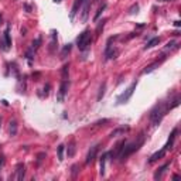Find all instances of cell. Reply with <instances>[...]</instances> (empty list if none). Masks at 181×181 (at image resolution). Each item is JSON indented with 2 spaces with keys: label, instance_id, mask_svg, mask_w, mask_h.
Instances as JSON below:
<instances>
[{
  "label": "cell",
  "instance_id": "6da1fadb",
  "mask_svg": "<svg viewBox=\"0 0 181 181\" xmlns=\"http://www.w3.org/2000/svg\"><path fill=\"white\" fill-rule=\"evenodd\" d=\"M168 110H170V108H168V102H160V104H157L152 109V112H150V122H152V125L153 126H157L160 122H161V119L164 117V115L167 113Z\"/></svg>",
  "mask_w": 181,
  "mask_h": 181
},
{
  "label": "cell",
  "instance_id": "7a4b0ae2",
  "mask_svg": "<svg viewBox=\"0 0 181 181\" xmlns=\"http://www.w3.org/2000/svg\"><path fill=\"white\" fill-rule=\"evenodd\" d=\"M144 139H146V137H144V134L142 133V134L137 137V140L129 143V144L125 143V146H123V149H122V152H120V154H119V158H120V160H125V158H128L130 154H133L134 152H137V150L143 146Z\"/></svg>",
  "mask_w": 181,
  "mask_h": 181
},
{
  "label": "cell",
  "instance_id": "3957f363",
  "mask_svg": "<svg viewBox=\"0 0 181 181\" xmlns=\"http://www.w3.org/2000/svg\"><path fill=\"white\" fill-rule=\"evenodd\" d=\"M92 44V36H90L89 30H85L79 34V37L77 38V45L79 48V51H86Z\"/></svg>",
  "mask_w": 181,
  "mask_h": 181
},
{
  "label": "cell",
  "instance_id": "277c9868",
  "mask_svg": "<svg viewBox=\"0 0 181 181\" xmlns=\"http://www.w3.org/2000/svg\"><path fill=\"white\" fill-rule=\"evenodd\" d=\"M136 86H137V81H134V82H132V85H130L128 89L125 90L120 96H117V105H123L126 104L128 101H129L130 98H132V95H133V92L136 89Z\"/></svg>",
  "mask_w": 181,
  "mask_h": 181
},
{
  "label": "cell",
  "instance_id": "5b68a950",
  "mask_svg": "<svg viewBox=\"0 0 181 181\" xmlns=\"http://www.w3.org/2000/svg\"><path fill=\"white\" fill-rule=\"evenodd\" d=\"M90 6H92V0H84V3H82V12H81V21L82 23L88 21Z\"/></svg>",
  "mask_w": 181,
  "mask_h": 181
},
{
  "label": "cell",
  "instance_id": "8992f818",
  "mask_svg": "<svg viewBox=\"0 0 181 181\" xmlns=\"http://www.w3.org/2000/svg\"><path fill=\"white\" fill-rule=\"evenodd\" d=\"M68 86H69V82L68 81H62L61 85H60V89H58V95H57V102H64L65 95H67V90H68Z\"/></svg>",
  "mask_w": 181,
  "mask_h": 181
},
{
  "label": "cell",
  "instance_id": "52a82bcc",
  "mask_svg": "<svg viewBox=\"0 0 181 181\" xmlns=\"http://www.w3.org/2000/svg\"><path fill=\"white\" fill-rule=\"evenodd\" d=\"M125 140H120V142L117 143L116 146H115V149L110 152V153H108V157H110V160H115V158H119V154H120V152H122V149H123V146H125Z\"/></svg>",
  "mask_w": 181,
  "mask_h": 181
},
{
  "label": "cell",
  "instance_id": "ba28073f",
  "mask_svg": "<svg viewBox=\"0 0 181 181\" xmlns=\"http://www.w3.org/2000/svg\"><path fill=\"white\" fill-rule=\"evenodd\" d=\"M98 150H99V144H96V146H92V147H90V150L88 152V154H86L85 164H92V163L95 161V157H96V154H98Z\"/></svg>",
  "mask_w": 181,
  "mask_h": 181
},
{
  "label": "cell",
  "instance_id": "9c48e42d",
  "mask_svg": "<svg viewBox=\"0 0 181 181\" xmlns=\"http://www.w3.org/2000/svg\"><path fill=\"white\" fill-rule=\"evenodd\" d=\"M177 132H178L177 128L173 129V132H171V134H170V137H168L167 143H166V146L163 147L164 150H171V149H173V146H174V140H176V137H177Z\"/></svg>",
  "mask_w": 181,
  "mask_h": 181
},
{
  "label": "cell",
  "instance_id": "30bf717a",
  "mask_svg": "<svg viewBox=\"0 0 181 181\" xmlns=\"http://www.w3.org/2000/svg\"><path fill=\"white\" fill-rule=\"evenodd\" d=\"M82 3H84V0H75V1H74L72 9H71V13H69V20H71V21H74V19H75L77 13L79 12V7L82 6Z\"/></svg>",
  "mask_w": 181,
  "mask_h": 181
},
{
  "label": "cell",
  "instance_id": "8fae6325",
  "mask_svg": "<svg viewBox=\"0 0 181 181\" xmlns=\"http://www.w3.org/2000/svg\"><path fill=\"white\" fill-rule=\"evenodd\" d=\"M24 176H26V166H24L23 163H20V164H17V167H16V180L23 181Z\"/></svg>",
  "mask_w": 181,
  "mask_h": 181
},
{
  "label": "cell",
  "instance_id": "7c38bea8",
  "mask_svg": "<svg viewBox=\"0 0 181 181\" xmlns=\"http://www.w3.org/2000/svg\"><path fill=\"white\" fill-rule=\"evenodd\" d=\"M57 34H58V33H57L55 30L51 31V43H50V48H48L50 54H54L55 50L58 48V47H57V45H58V44H57Z\"/></svg>",
  "mask_w": 181,
  "mask_h": 181
},
{
  "label": "cell",
  "instance_id": "4fadbf2b",
  "mask_svg": "<svg viewBox=\"0 0 181 181\" xmlns=\"http://www.w3.org/2000/svg\"><path fill=\"white\" fill-rule=\"evenodd\" d=\"M3 40H4V43H6L7 48L10 50V48H12V38H10V24H7L6 30H4V33H3Z\"/></svg>",
  "mask_w": 181,
  "mask_h": 181
},
{
  "label": "cell",
  "instance_id": "5bb4252c",
  "mask_svg": "<svg viewBox=\"0 0 181 181\" xmlns=\"http://www.w3.org/2000/svg\"><path fill=\"white\" fill-rule=\"evenodd\" d=\"M166 153H167V150H164V149H161L160 152H156L154 154H152V157L149 158V163H154V161H157V160L163 158V157L166 156Z\"/></svg>",
  "mask_w": 181,
  "mask_h": 181
},
{
  "label": "cell",
  "instance_id": "9a60e30c",
  "mask_svg": "<svg viewBox=\"0 0 181 181\" xmlns=\"http://www.w3.org/2000/svg\"><path fill=\"white\" fill-rule=\"evenodd\" d=\"M106 158H108V153H104L101 160H99V174L104 177L105 176V166H106Z\"/></svg>",
  "mask_w": 181,
  "mask_h": 181
},
{
  "label": "cell",
  "instance_id": "2e32d148",
  "mask_svg": "<svg viewBox=\"0 0 181 181\" xmlns=\"http://www.w3.org/2000/svg\"><path fill=\"white\" fill-rule=\"evenodd\" d=\"M158 43H160V37H153L152 40H149V41H147V44L144 45V50L153 48V47H156V45H157Z\"/></svg>",
  "mask_w": 181,
  "mask_h": 181
},
{
  "label": "cell",
  "instance_id": "e0dca14e",
  "mask_svg": "<svg viewBox=\"0 0 181 181\" xmlns=\"http://www.w3.org/2000/svg\"><path fill=\"white\" fill-rule=\"evenodd\" d=\"M71 48H72V44H67V45H64L62 51L60 54V58H61V60H65V58L68 57V54L71 52Z\"/></svg>",
  "mask_w": 181,
  "mask_h": 181
},
{
  "label": "cell",
  "instance_id": "ac0fdd59",
  "mask_svg": "<svg viewBox=\"0 0 181 181\" xmlns=\"http://www.w3.org/2000/svg\"><path fill=\"white\" fill-rule=\"evenodd\" d=\"M170 164H171V163H166L164 166H161V167H160L158 170H157V171H156V174H154V180H158V178L161 177V174H163V173H164V171H166V170H167V168L170 167Z\"/></svg>",
  "mask_w": 181,
  "mask_h": 181
},
{
  "label": "cell",
  "instance_id": "d6986e66",
  "mask_svg": "<svg viewBox=\"0 0 181 181\" xmlns=\"http://www.w3.org/2000/svg\"><path fill=\"white\" fill-rule=\"evenodd\" d=\"M158 65H160V62H158V61H156V62H153V64L147 65V67H146V68L143 69V74H150L152 71H154V69L157 68V67H158Z\"/></svg>",
  "mask_w": 181,
  "mask_h": 181
},
{
  "label": "cell",
  "instance_id": "ffe728a7",
  "mask_svg": "<svg viewBox=\"0 0 181 181\" xmlns=\"http://www.w3.org/2000/svg\"><path fill=\"white\" fill-rule=\"evenodd\" d=\"M75 152H77V147H75V142L72 140V142L68 144V152H67V154H68V157H72V156L75 154Z\"/></svg>",
  "mask_w": 181,
  "mask_h": 181
},
{
  "label": "cell",
  "instance_id": "44dd1931",
  "mask_svg": "<svg viewBox=\"0 0 181 181\" xmlns=\"http://www.w3.org/2000/svg\"><path fill=\"white\" fill-rule=\"evenodd\" d=\"M9 132H10V136H16V134H17V122H16V120H10Z\"/></svg>",
  "mask_w": 181,
  "mask_h": 181
},
{
  "label": "cell",
  "instance_id": "7402d4cb",
  "mask_svg": "<svg viewBox=\"0 0 181 181\" xmlns=\"http://www.w3.org/2000/svg\"><path fill=\"white\" fill-rule=\"evenodd\" d=\"M105 92H106V82H102L99 92H98V101H102V98L105 96Z\"/></svg>",
  "mask_w": 181,
  "mask_h": 181
},
{
  "label": "cell",
  "instance_id": "603a6c76",
  "mask_svg": "<svg viewBox=\"0 0 181 181\" xmlns=\"http://www.w3.org/2000/svg\"><path fill=\"white\" fill-rule=\"evenodd\" d=\"M106 6H108V4H106V3H104V4H102V6H101V7L98 9V12H96V14H95V17H93V21H98V19H99V17L102 16V13L105 12Z\"/></svg>",
  "mask_w": 181,
  "mask_h": 181
},
{
  "label": "cell",
  "instance_id": "cb8c5ba5",
  "mask_svg": "<svg viewBox=\"0 0 181 181\" xmlns=\"http://www.w3.org/2000/svg\"><path fill=\"white\" fill-rule=\"evenodd\" d=\"M64 150H65V146L64 144H60L58 149H57V154H58V160L62 161L64 160Z\"/></svg>",
  "mask_w": 181,
  "mask_h": 181
},
{
  "label": "cell",
  "instance_id": "d4e9b609",
  "mask_svg": "<svg viewBox=\"0 0 181 181\" xmlns=\"http://www.w3.org/2000/svg\"><path fill=\"white\" fill-rule=\"evenodd\" d=\"M68 72H69V64H65L61 69V75H62L64 81H68Z\"/></svg>",
  "mask_w": 181,
  "mask_h": 181
},
{
  "label": "cell",
  "instance_id": "484cf974",
  "mask_svg": "<svg viewBox=\"0 0 181 181\" xmlns=\"http://www.w3.org/2000/svg\"><path fill=\"white\" fill-rule=\"evenodd\" d=\"M26 58H27V61H28V65L33 64V60H34V50H33V48H30V50L26 52Z\"/></svg>",
  "mask_w": 181,
  "mask_h": 181
},
{
  "label": "cell",
  "instance_id": "4316f807",
  "mask_svg": "<svg viewBox=\"0 0 181 181\" xmlns=\"http://www.w3.org/2000/svg\"><path fill=\"white\" fill-rule=\"evenodd\" d=\"M139 9H140V7H139V4H137V3H133V4L129 7V10H128V12H129V14H137V13H139Z\"/></svg>",
  "mask_w": 181,
  "mask_h": 181
},
{
  "label": "cell",
  "instance_id": "83f0119b",
  "mask_svg": "<svg viewBox=\"0 0 181 181\" xmlns=\"http://www.w3.org/2000/svg\"><path fill=\"white\" fill-rule=\"evenodd\" d=\"M129 130V128L126 126V128H119V129H116V130H113L112 133H110V137H115V136H117L119 133H123V132H128Z\"/></svg>",
  "mask_w": 181,
  "mask_h": 181
},
{
  "label": "cell",
  "instance_id": "f1b7e54d",
  "mask_svg": "<svg viewBox=\"0 0 181 181\" xmlns=\"http://www.w3.org/2000/svg\"><path fill=\"white\" fill-rule=\"evenodd\" d=\"M78 173H79V166H78V164H74V166L71 167V176H72V178H77Z\"/></svg>",
  "mask_w": 181,
  "mask_h": 181
},
{
  "label": "cell",
  "instance_id": "f546056e",
  "mask_svg": "<svg viewBox=\"0 0 181 181\" xmlns=\"http://www.w3.org/2000/svg\"><path fill=\"white\" fill-rule=\"evenodd\" d=\"M40 45H41V37H38V38H36L34 41H33V44H31V48L36 51L37 48H38Z\"/></svg>",
  "mask_w": 181,
  "mask_h": 181
},
{
  "label": "cell",
  "instance_id": "4dcf8cb0",
  "mask_svg": "<svg viewBox=\"0 0 181 181\" xmlns=\"http://www.w3.org/2000/svg\"><path fill=\"white\" fill-rule=\"evenodd\" d=\"M0 50H1V51H9V48H7V45H6V43H4L3 37L0 38Z\"/></svg>",
  "mask_w": 181,
  "mask_h": 181
},
{
  "label": "cell",
  "instance_id": "1f68e13d",
  "mask_svg": "<svg viewBox=\"0 0 181 181\" xmlns=\"http://www.w3.org/2000/svg\"><path fill=\"white\" fill-rule=\"evenodd\" d=\"M104 24H105V20H102L99 24H98V28H96V36H99V33H101V30L104 28Z\"/></svg>",
  "mask_w": 181,
  "mask_h": 181
},
{
  "label": "cell",
  "instance_id": "d6a6232c",
  "mask_svg": "<svg viewBox=\"0 0 181 181\" xmlns=\"http://www.w3.org/2000/svg\"><path fill=\"white\" fill-rule=\"evenodd\" d=\"M50 88H51L50 84H47V85L44 86V95H45V96H48V93H50Z\"/></svg>",
  "mask_w": 181,
  "mask_h": 181
},
{
  "label": "cell",
  "instance_id": "836d02e7",
  "mask_svg": "<svg viewBox=\"0 0 181 181\" xmlns=\"http://www.w3.org/2000/svg\"><path fill=\"white\" fill-rule=\"evenodd\" d=\"M24 9H26V12H28V13H31V10H33V9H31V6H30V4H24Z\"/></svg>",
  "mask_w": 181,
  "mask_h": 181
},
{
  "label": "cell",
  "instance_id": "e575fe53",
  "mask_svg": "<svg viewBox=\"0 0 181 181\" xmlns=\"http://www.w3.org/2000/svg\"><path fill=\"white\" fill-rule=\"evenodd\" d=\"M174 26H176V27H181V21H180V20L174 21Z\"/></svg>",
  "mask_w": 181,
  "mask_h": 181
},
{
  "label": "cell",
  "instance_id": "d590c367",
  "mask_svg": "<svg viewBox=\"0 0 181 181\" xmlns=\"http://www.w3.org/2000/svg\"><path fill=\"white\" fill-rule=\"evenodd\" d=\"M3 164H4V158H3V157H0V168L3 167Z\"/></svg>",
  "mask_w": 181,
  "mask_h": 181
},
{
  "label": "cell",
  "instance_id": "8d00e7d4",
  "mask_svg": "<svg viewBox=\"0 0 181 181\" xmlns=\"http://www.w3.org/2000/svg\"><path fill=\"white\" fill-rule=\"evenodd\" d=\"M27 33V28H21V36H26Z\"/></svg>",
  "mask_w": 181,
  "mask_h": 181
},
{
  "label": "cell",
  "instance_id": "74e56055",
  "mask_svg": "<svg viewBox=\"0 0 181 181\" xmlns=\"http://www.w3.org/2000/svg\"><path fill=\"white\" fill-rule=\"evenodd\" d=\"M178 178H180L178 174H174V176H173V180H178Z\"/></svg>",
  "mask_w": 181,
  "mask_h": 181
},
{
  "label": "cell",
  "instance_id": "f35d334b",
  "mask_svg": "<svg viewBox=\"0 0 181 181\" xmlns=\"http://www.w3.org/2000/svg\"><path fill=\"white\" fill-rule=\"evenodd\" d=\"M62 0H54V3H61Z\"/></svg>",
  "mask_w": 181,
  "mask_h": 181
},
{
  "label": "cell",
  "instance_id": "ab89813d",
  "mask_svg": "<svg viewBox=\"0 0 181 181\" xmlns=\"http://www.w3.org/2000/svg\"><path fill=\"white\" fill-rule=\"evenodd\" d=\"M158 1H173V0H158Z\"/></svg>",
  "mask_w": 181,
  "mask_h": 181
},
{
  "label": "cell",
  "instance_id": "60d3db41",
  "mask_svg": "<svg viewBox=\"0 0 181 181\" xmlns=\"http://www.w3.org/2000/svg\"><path fill=\"white\" fill-rule=\"evenodd\" d=\"M0 128H1V117H0Z\"/></svg>",
  "mask_w": 181,
  "mask_h": 181
},
{
  "label": "cell",
  "instance_id": "b9f144b4",
  "mask_svg": "<svg viewBox=\"0 0 181 181\" xmlns=\"http://www.w3.org/2000/svg\"><path fill=\"white\" fill-rule=\"evenodd\" d=\"M0 21H1V14H0Z\"/></svg>",
  "mask_w": 181,
  "mask_h": 181
}]
</instances>
